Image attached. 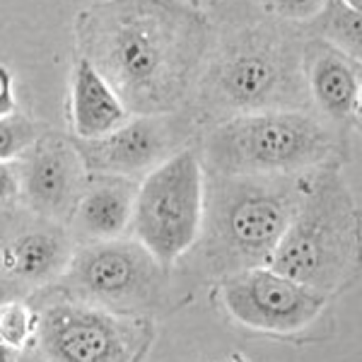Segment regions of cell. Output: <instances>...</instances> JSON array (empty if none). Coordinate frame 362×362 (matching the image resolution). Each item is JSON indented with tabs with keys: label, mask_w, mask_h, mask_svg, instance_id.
<instances>
[{
	"label": "cell",
	"mask_w": 362,
	"mask_h": 362,
	"mask_svg": "<svg viewBox=\"0 0 362 362\" xmlns=\"http://www.w3.org/2000/svg\"><path fill=\"white\" fill-rule=\"evenodd\" d=\"M78 42L128 114L162 116L201 80L213 32L181 0H107L80 17Z\"/></svg>",
	"instance_id": "obj_1"
},
{
	"label": "cell",
	"mask_w": 362,
	"mask_h": 362,
	"mask_svg": "<svg viewBox=\"0 0 362 362\" xmlns=\"http://www.w3.org/2000/svg\"><path fill=\"white\" fill-rule=\"evenodd\" d=\"M312 174H215L203 191L201 251L218 276L268 266Z\"/></svg>",
	"instance_id": "obj_2"
},
{
	"label": "cell",
	"mask_w": 362,
	"mask_h": 362,
	"mask_svg": "<svg viewBox=\"0 0 362 362\" xmlns=\"http://www.w3.org/2000/svg\"><path fill=\"white\" fill-rule=\"evenodd\" d=\"M206 63L203 95L220 112L254 114L295 109L305 92V56L300 42L266 20H237L215 42Z\"/></svg>",
	"instance_id": "obj_3"
},
{
	"label": "cell",
	"mask_w": 362,
	"mask_h": 362,
	"mask_svg": "<svg viewBox=\"0 0 362 362\" xmlns=\"http://www.w3.org/2000/svg\"><path fill=\"white\" fill-rule=\"evenodd\" d=\"M360 208L334 169L312 174L309 189L268 268L331 295L358 268Z\"/></svg>",
	"instance_id": "obj_4"
},
{
	"label": "cell",
	"mask_w": 362,
	"mask_h": 362,
	"mask_svg": "<svg viewBox=\"0 0 362 362\" xmlns=\"http://www.w3.org/2000/svg\"><path fill=\"white\" fill-rule=\"evenodd\" d=\"M334 138L300 109L239 114L206 138V165L215 174H297L324 162Z\"/></svg>",
	"instance_id": "obj_5"
},
{
	"label": "cell",
	"mask_w": 362,
	"mask_h": 362,
	"mask_svg": "<svg viewBox=\"0 0 362 362\" xmlns=\"http://www.w3.org/2000/svg\"><path fill=\"white\" fill-rule=\"evenodd\" d=\"M206 177L194 150H181L160 162L133 198L131 225L136 239L162 266L184 256L201 235Z\"/></svg>",
	"instance_id": "obj_6"
},
{
	"label": "cell",
	"mask_w": 362,
	"mask_h": 362,
	"mask_svg": "<svg viewBox=\"0 0 362 362\" xmlns=\"http://www.w3.org/2000/svg\"><path fill=\"white\" fill-rule=\"evenodd\" d=\"M63 273L75 293L114 312L153 307L165 290V266L138 239L85 244Z\"/></svg>",
	"instance_id": "obj_7"
},
{
	"label": "cell",
	"mask_w": 362,
	"mask_h": 362,
	"mask_svg": "<svg viewBox=\"0 0 362 362\" xmlns=\"http://www.w3.org/2000/svg\"><path fill=\"white\" fill-rule=\"evenodd\" d=\"M73 256V239L61 223L34 210L0 206V300L61 278Z\"/></svg>",
	"instance_id": "obj_8"
},
{
	"label": "cell",
	"mask_w": 362,
	"mask_h": 362,
	"mask_svg": "<svg viewBox=\"0 0 362 362\" xmlns=\"http://www.w3.org/2000/svg\"><path fill=\"white\" fill-rule=\"evenodd\" d=\"M46 362H131L138 331L104 307L58 302L37 321Z\"/></svg>",
	"instance_id": "obj_9"
},
{
	"label": "cell",
	"mask_w": 362,
	"mask_h": 362,
	"mask_svg": "<svg viewBox=\"0 0 362 362\" xmlns=\"http://www.w3.org/2000/svg\"><path fill=\"white\" fill-rule=\"evenodd\" d=\"M223 300L232 317L249 329L295 334L319 317L329 295L256 266L225 278Z\"/></svg>",
	"instance_id": "obj_10"
},
{
	"label": "cell",
	"mask_w": 362,
	"mask_h": 362,
	"mask_svg": "<svg viewBox=\"0 0 362 362\" xmlns=\"http://www.w3.org/2000/svg\"><path fill=\"white\" fill-rule=\"evenodd\" d=\"M174 133L160 116H140L126 121L102 138L80 145V160L90 169L112 177H133L165 162L172 150Z\"/></svg>",
	"instance_id": "obj_11"
},
{
	"label": "cell",
	"mask_w": 362,
	"mask_h": 362,
	"mask_svg": "<svg viewBox=\"0 0 362 362\" xmlns=\"http://www.w3.org/2000/svg\"><path fill=\"white\" fill-rule=\"evenodd\" d=\"M83 160L66 140H42L22 174L27 208L61 223L73 215L83 196Z\"/></svg>",
	"instance_id": "obj_12"
},
{
	"label": "cell",
	"mask_w": 362,
	"mask_h": 362,
	"mask_svg": "<svg viewBox=\"0 0 362 362\" xmlns=\"http://www.w3.org/2000/svg\"><path fill=\"white\" fill-rule=\"evenodd\" d=\"M138 186L126 177H107L83 191L73 210V235L85 244L124 237L131 225Z\"/></svg>",
	"instance_id": "obj_13"
},
{
	"label": "cell",
	"mask_w": 362,
	"mask_h": 362,
	"mask_svg": "<svg viewBox=\"0 0 362 362\" xmlns=\"http://www.w3.org/2000/svg\"><path fill=\"white\" fill-rule=\"evenodd\" d=\"M307 85L312 99L329 119L346 121L360 109V70L358 61L341 54L329 44L309 46Z\"/></svg>",
	"instance_id": "obj_14"
},
{
	"label": "cell",
	"mask_w": 362,
	"mask_h": 362,
	"mask_svg": "<svg viewBox=\"0 0 362 362\" xmlns=\"http://www.w3.org/2000/svg\"><path fill=\"white\" fill-rule=\"evenodd\" d=\"M128 121V112L112 85L80 56L73 73V126L83 140H95Z\"/></svg>",
	"instance_id": "obj_15"
},
{
	"label": "cell",
	"mask_w": 362,
	"mask_h": 362,
	"mask_svg": "<svg viewBox=\"0 0 362 362\" xmlns=\"http://www.w3.org/2000/svg\"><path fill=\"white\" fill-rule=\"evenodd\" d=\"M314 25L324 44L358 61L362 51V22L358 10L348 8L343 0H324L321 10L314 15Z\"/></svg>",
	"instance_id": "obj_16"
},
{
	"label": "cell",
	"mask_w": 362,
	"mask_h": 362,
	"mask_svg": "<svg viewBox=\"0 0 362 362\" xmlns=\"http://www.w3.org/2000/svg\"><path fill=\"white\" fill-rule=\"evenodd\" d=\"M37 331V317L22 300H5L0 305V343L20 350Z\"/></svg>",
	"instance_id": "obj_17"
},
{
	"label": "cell",
	"mask_w": 362,
	"mask_h": 362,
	"mask_svg": "<svg viewBox=\"0 0 362 362\" xmlns=\"http://www.w3.org/2000/svg\"><path fill=\"white\" fill-rule=\"evenodd\" d=\"M37 140L34 124L22 116H3L0 119V162H10L22 155Z\"/></svg>",
	"instance_id": "obj_18"
},
{
	"label": "cell",
	"mask_w": 362,
	"mask_h": 362,
	"mask_svg": "<svg viewBox=\"0 0 362 362\" xmlns=\"http://www.w3.org/2000/svg\"><path fill=\"white\" fill-rule=\"evenodd\" d=\"M264 10L285 20H312L321 10L324 0H261Z\"/></svg>",
	"instance_id": "obj_19"
},
{
	"label": "cell",
	"mask_w": 362,
	"mask_h": 362,
	"mask_svg": "<svg viewBox=\"0 0 362 362\" xmlns=\"http://www.w3.org/2000/svg\"><path fill=\"white\" fill-rule=\"evenodd\" d=\"M20 189V179H17V172L10 162H0V206L10 203Z\"/></svg>",
	"instance_id": "obj_20"
},
{
	"label": "cell",
	"mask_w": 362,
	"mask_h": 362,
	"mask_svg": "<svg viewBox=\"0 0 362 362\" xmlns=\"http://www.w3.org/2000/svg\"><path fill=\"white\" fill-rule=\"evenodd\" d=\"M15 109V92H13V75L5 66H0V119L10 116Z\"/></svg>",
	"instance_id": "obj_21"
},
{
	"label": "cell",
	"mask_w": 362,
	"mask_h": 362,
	"mask_svg": "<svg viewBox=\"0 0 362 362\" xmlns=\"http://www.w3.org/2000/svg\"><path fill=\"white\" fill-rule=\"evenodd\" d=\"M0 362H17V350L0 343Z\"/></svg>",
	"instance_id": "obj_22"
},
{
	"label": "cell",
	"mask_w": 362,
	"mask_h": 362,
	"mask_svg": "<svg viewBox=\"0 0 362 362\" xmlns=\"http://www.w3.org/2000/svg\"><path fill=\"white\" fill-rule=\"evenodd\" d=\"M17 362H46V358L42 353H25V355H17Z\"/></svg>",
	"instance_id": "obj_23"
},
{
	"label": "cell",
	"mask_w": 362,
	"mask_h": 362,
	"mask_svg": "<svg viewBox=\"0 0 362 362\" xmlns=\"http://www.w3.org/2000/svg\"><path fill=\"white\" fill-rule=\"evenodd\" d=\"M343 3H346V5H348V8L358 10V13H360V8H362V0H343Z\"/></svg>",
	"instance_id": "obj_24"
},
{
	"label": "cell",
	"mask_w": 362,
	"mask_h": 362,
	"mask_svg": "<svg viewBox=\"0 0 362 362\" xmlns=\"http://www.w3.org/2000/svg\"><path fill=\"white\" fill-rule=\"evenodd\" d=\"M225 362H244L242 358H230V360H225Z\"/></svg>",
	"instance_id": "obj_25"
}]
</instances>
